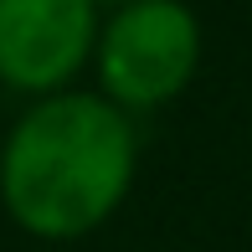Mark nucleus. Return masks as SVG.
I'll use <instances>...</instances> for the list:
<instances>
[{
	"label": "nucleus",
	"mask_w": 252,
	"mask_h": 252,
	"mask_svg": "<svg viewBox=\"0 0 252 252\" xmlns=\"http://www.w3.org/2000/svg\"><path fill=\"white\" fill-rule=\"evenodd\" d=\"M103 10L93 0H0V88L52 98L93 67Z\"/></svg>",
	"instance_id": "3"
},
{
	"label": "nucleus",
	"mask_w": 252,
	"mask_h": 252,
	"mask_svg": "<svg viewBox=\"0 0 252 252\" xmlns=\"http://www.w3.org/2000/svg\"><path fill=\"white\" fill-rule=\"evenodd\" d=\"M206 31L186 0H129L119 10H103L93 47L98 93L124 113L165 108L196 83Z\"/></svg>",
	"instance_id": "2"
},
{
	"label": "nucleus",
	"mask_w": 252,
	"mask_h": 252,
	"mask_svg": "<svg viewBox=\"0 0 252 252\" xmlns=\"http://www.w3.org/2000/svg\"><path fill=\"white\" fill-rule=\"evenodd\" d=\"M98 10H119V5H129V0H93Z\"/></svg>",
	"instance_id": "4"
},
{
	"label": "nucleus",
	"mask_w": 252,
	"mask_h": 252,
	"mask_svg": "<svg viewBox=\"0 0 252 252\" xmlns=\"http://www.w3.org/2000/svg\"><path fill=\"white\" fill-rule=\"evenodd\" d=\"M139 129L134 113L98 88L31 98L0 139V206L26 237H93L134 190Z\"/></svg>",
	"instance_id": "1"
},
{
	"label": "nucleus",
	"mask_w": 252,
	"mask_h": 252,
	"mask_svg": "<svg viewBox=\"0 0 252 252\" xmlns=\"http://www.w3.org/2000/svg\"><path fill=\"white\" fill-rule=\"evenodd\" d=\"M247 16H252V10H247Z\"/></svg>",
	"instance_id": "5"
}]
</instances>
